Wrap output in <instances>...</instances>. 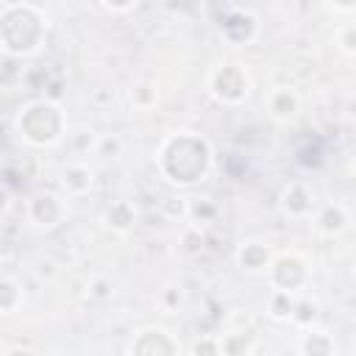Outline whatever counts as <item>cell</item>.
Instances as JSON below:
<instances>
[{
	"label": "cell",
	"mask_w": 356,
	"mask_h": 356,
	"mask_svg": "<svg viewBox=\"0 0 356 356\" xmlns=\"http://www.w3.org/2000/svg\"><path fill=\"white\" fill-rule=\"evenodd\" d=\"M295 108H298V97H295L289 89H278V92L270 97V111H273V117H278V120L292 117Z\"/></svg>",
	"instance_id": "7"
},
{
	"label": "cell",
	"mask_w": 356,
	"mask_h": 356,
	"mask_svg": "<svg viewBox=\"0 0 356 356\" xmlns=\"http://www.w3.org/2000/svg\"><path fill=\"white\" fill-rule=\"evenodd\" d=\"M267 250L261 248V245H245L242 250H239V264L242 267H248V270H261L264 264H267Z\"/></svg>",
	"instance_id": "9"
},
{
	"label": "cell",
	"mask_w": 356,
	"mask_h": 356,
	"mask_svg": "<svg viewBox=\"0 0 356 356\" xmlns=\"http://www.w3.org/2000/svg\"><path fill=\"white\" fill-rule=\"evenodd\" d=\"M245 350H248V339H245V337L228 334V337L222 339V353H228V356H245Z\"/></svg>",
	"instance_id": "14"
},
{
	"label": "cell",
	"mask_w": 356,
	"mask_h": 356,
	"mask_svg": "<svg viewBox=\"0 0 356 356\" xmlns=\"http://www.w3.org/2000/svg\"><path fill=\"white\" fill-rule=\"evenodd\" d=\"M89 184H92V172L86 167H78L75 164V167H67L64 170V186L70 192H86Z\"/></svg>",
	"instance_id": "8"
},
{
	"label": "cell",
	"mask_w": 356,
	"mask_h": 356,
	"mask_svg": "<svg viewBox=\"0 0 356 356\" xmlns=\"http://www.w3.org/2000/svg\"><path fill=\"white\" fill-rule=\"evenodd\" d=\"M195 356H220V345L214 339H200L195 345Z\"/></svg>",
	"instance_id": "17"
},
{
	"label": "cell",
	"mask_w": 356,
	"mask_h": 356,
	"mask_svg": "<svg viewBox=\"0 0 356 356\" xmlns=\"http://www.w3.org/2000/svg\"><path fill=\"white\" fill-rule=\"evenodd\" d=\"M106 220H108V225H114L117 231H125V228H131V222H134V209H131L128 203H114V206L106 211Z\"/></svg>",
	"instance_id": "10"
},
{
	"label": "cell",
	"mask_w": 356,
	"mask_h": 356,
	"mask_svg": "<svg viewBox=\"0 0 356 356\" xmlns=\"http://www.w3.org/2000/svg\"><path fill=\"white\" fill-rule=\"evenodd\" d=\"M3 206H6V195L0 192V209H3Z\"/></svg>",
	"instance_id": "21"
},
{
	"label": "cell",
	"mask_w": 356,
	"mask_h": 356,
	"mask_svg": "<svg viewBox=\"0 0 356 356\" xmlns=\"http://www.w3.org/2000/svg\"><path fill=\"white\" fill-rule=\"evenodd\" d=\"M134 356H175V345L164 331H145L134 345Z\"/></svg>",
	"instance_id": "5"
},
{
	"label": "cell",
	"mask_w": 356,
	"mask_h": 356,
	"mask_svg": "<svg viewBox=\"0 0 356 356\" xmlns=\"http://www.w3.org/2000/svg\"><path fill=\"white\" fill-rule=\"evenodd\" d=\"M303 350H306V356H328L331 353V342H328L325 334H309L303 339Z\"/></svg>",
	"instance_id": "12"
},
{
	"label": "cell",
	"mask_w": 356,
	"mask_h": 356,
	"mask_svg": "<svg viewBox=\"0 0 356 356\" xmlns=\"http://www.w3.org/2000/svg\"><path fill=\"white\" fill-rule=\"evenodd\" d=\"M31 214L39 225H56V220L61 217V206L53 195H39L33 203H31Z\"/></svg>",
	"instance_id": "6"
},
{
	"label": "cell",
	"mask_w": 356,
	"mask_h": 356,
	"mask_svg": "<svg viewBox=\"0 0 356 356\" xmlns=\"http://www.w3.org/2000/svg\"><path fill=\"white\" fill-rule=\"evenodd\" d=\"M209 167V147L203 139L195 136H178L170 139L164 147V170L178 184H192L203 178Z\"/></svg>",
	"instance_id": "2"
},
{
	"label": "cell",
	"mask_w": 356,
	"mask_h": 356,
	"mask_svg": "<svg viewBox=\"0 0 356 356\" xmlns=\"http://www.w3.org/2000/svg\"><path fill=\"white\" fill-rule=\"evenodd\" d=\"M345 50L348 53H353V28L348 31V36H345Z\"/></svg>",
	"instance_id": "19"
},
{
	"label": "cell",
	"mask_w": 356,
	"mask_h": 356,
	"mask_svg": "<svg viewBox=\"0 0 356 356\" xmlns=\"http://www.w3.org/2000/svg\"><path fill=\"white\" fill-rule=\"evenodd\" d=\"M19 128L25 134V139H31L36 145H44V142H53L58 136V131H61V114L50 103H33L19 117Z\"/></svg>",
	"instance_id": "3"
},
{
	"label": "cell",
	"mask_w": 356,
	"mask_h": 356,
	"mask_svg": "<svg viewBox=\"0 0 356 356\" xmlns=\"http://www.w3.org/2000/svg\"><path fill=\"white\" fill-rule=\"evenodd\" d=\"M95 295L97 298H106L108 295V284L106 281H95Z\"/></svg>",
	"instance_id": "18"
},
{
	"label": "cell",
	"mask_w": 356,
	"mask_h": 356,
	"mask_svg": "<svg viewBox=\"0 0 356 356\" xmlns=\"http://www.w3.org/2000/svg\"><path fill=\"white\" fill-rule=\"evenodd\" d=\"M19 300V292L11 281H0V312H11Z\"/></svg>",
	"instance_id": "13"
},
{
	"label": "cell",
	"mask_w": 356,
	"mask_h": 356,
	"mask_svg": "<svg viewBox=\"0 0 356 356\" xmlns=\"http://www.w3.org/2000/svg\"><path fill=\"white\" fill-rule=\"evenodd\" d=\"M284 206H286V211H292V214H303V211L309 209L306 192H303L300 186H289V189L284 192Z\"/></svg>",
	"instance_id": "11"
},
{
	"label": "cell",
	"mask_w": 356,
	"mask_h": 356,
	"mask_svg": "<svg viewBox=\"0 0 356 356\" xmlns=\"http://www.w3.org/2000/svg\"><path fill=\"white\" fill-rule=\"evenodd\" d=\"M273 314L275 317H292V300H289L286 292H278L273 298Z\"/></svg>",
	"instance_id": "15"
},
{
	"label": "cell",
	"mask_w": 356,
	"mask_h": 356,
	"mask_svg": "<svg viewBox=\"0 0 356 356\" xmlns=\"http://www.w3.org/2000/svg\"><path fill=\"white\" fill-rule=\"evenodd\" d=\"M42 14L36 6L14 3L0 11V47L8 53H33L42 39Z\"/></svg>",
	"instance_id": "1"
},
{
	"label": "cell",
	"mask_w": 356,
	"mask_h": 356,
	"mask_svg": "<svg viewBox=\"0 0 356 356\" xmlns=\"http://www.w3.org/2000/svg\"><path fill=\"white\" fill-rule=\"evenodd\" d=\"M0 53H3V47H0Z\"/></svg>",
	"instance_id": "22"
},
{
	"label": "cell",
	"mask_w": 356,
	"mask_h": 356,
	"mask_svg": "<svg viewBox=\"0 0 356 356\" xmlns=\"http://www.w3.org/2000/svg\"><path fill=\"white\" fill-rule=\"evenodd\" d=\"M8 356H31V353H28V350H11Z\"/></svg>",
	"instance_id": "20"
},
{
	"label": "cell",
	"mask_w": 356,
	"mask_h": 356,
	"mask_svg": "<svg viewBox=\"0 0 356 356\" xmlns=\"http://www.w3.org/2000/svg\"><path fill=\"white\" fill-rule=\"evenodd\" d=\"M342 222H345L342 209H328V211H325V217H323V228H325V231H339V228H342Z\"/></svg>",
	"instance_id": "16"
},
{
	"label": "cell",
	"mask_w": 356,
	"mask_h": 356,
	"mask_svg": "<svg viewBox=\"0 0 356 356\" xmlns=\"http://www.w3.org/2000/svg\"><path fill=\"white\" fill-rule=\"evenodd\" d=\"M211 89L220 100L225 103H239L245 95H248V75L236 67V64H228V67H220L214 75H211Z\"/></svg>",
	"instance_id": "4"
}]
</instances>
